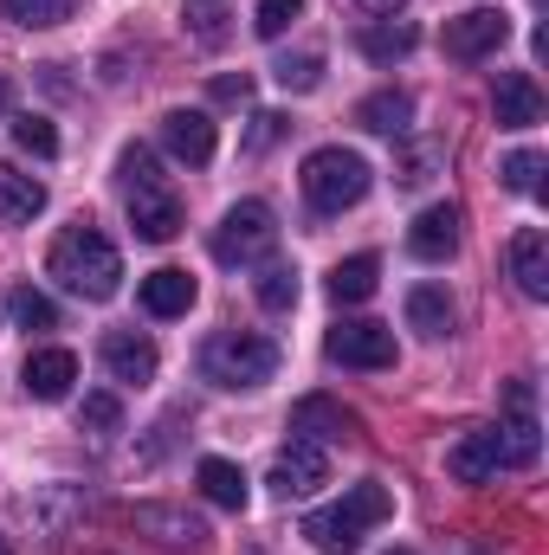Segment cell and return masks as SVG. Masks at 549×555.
<instances>
[{"mask_svg": "<svg viewBox=\"0 0 549 555\" xmlns=\"http://www.w3.org/2000/svg\"><path fill=\"white\" fill-rule=\"evenodd\" d=\"M46 272L59 278L72 297L104 304V297H117V284H124V259H117V246H111L91 220H78V227H65V233L52 240Z\"/></svg>", "mask_w": 549, "mask_h": 555, "instance_id": "6da1fadb", "label": "cell"}, {"mask_svg": "<svg viewBox=\"0 0 549 555\" xmlns=\"http://www.w3.org/2000/svg\"><path fill=\"white\" fill-rule=\"evenodd\" d=\"M117 181H124V207H130L137 240L168 246V240L181 233V201H175V188H168L162 162H155L149 149H124V155H117Z\"/></svg>", "mask_w": 549, "mask_h": 555, "instance_id": "7a4b0ae2", "label": "cell"}, {"mask_svg": "<svg viewBox=\"0 0 549 555\" xmlns=\"http://www.w3.org/2000/svg\"><path fill=\"white\" fill-rule=\"evenodd\" d=\"M388 511H395V498H388V485H349V498L343 504H323V511H310L304 517V543L323 555H349L362 550V537L375 530V524H388Z\"/></svg>", "mask_w": 549, "mask_h": 555, "instance_id": "3957f363", "label": "cell"}, {"mask_svg": "<svg viewBox=\"0 0 549 555\" xmlns=\"http://www.w3.org/2000/svg\"><path fill=\"white\" fill-rule=\"evenodd\" d=\"M201 375L227 395H253L278 375V343L259 330H220L201 343Z\"/></svg>", "mask_w": 549, "mask_h": 555, "instance_id": "277c9868", "label": "cell"}, {"mask_svg": "<svg viewBox=\"0 0 549 555\" xmlns=\"http://www.w3.org/2000/svg\"><path fill=\"white\" fill-rule=\"evenodd\" d=\"M304 201L317 207V214H343V207H356L362 194H369V181H375V168L356 155V149H317V155H304Z\"/></svg>", "mask_w": 549, "mask_h": 555, "instance_id": "5b68a950", "label": "cell"}, {"mask_svg": "<svg viewBox=\"0 0 549 555\" xmlns=\"http://www.w3.org/2000/svg\"><path fill=\"white\" fill-rule=\"evenodd\" d=\"M278 246V214L266 201H240L227 207V220L214 227V259L220 266H259Z\"/></svg>", "mask_w": 549, "mask_h": 555, "instance_id": "8992f818", "label": "cell"}, {"mask_svg": "<svg viewBox=\"0 0 549 555\" xmlns=\"http://www.w3.org/2000/svg\"><path fill=\"white\" fill-rule=\"evenodd\" d=\"M498 439H505V465H518V472H531V465L544 459V426H537V388H531V382H511V388H505Z\"/></svg>", "mask_w": 549, "mask_h": 555, "instance_id": "52a82bcc", "label": "cell"}, {"mask_svg": "<svg viewBox=\"0 0 549 555\" xmlns=\"http://www.w3.org/2000/svg\"><path fill=\"white\" fill-rule=\"evenodd\" d=\"M323 349H330V362H343V369H395V330L388 323H369V317H356V323H336L330 336H323Z\"/></svg>", "mask_w": 549, "mask_h": 555, "instance_id": "ba28073f", "label": "cell"}, {"mask_svg": "<svg viewBox=\"0 0 549 555\" xmlns=\"http://www.w3.org/2000/svg\"><path fill=\"white\" fill-rule=\"evenodd\" d=\"M498 465H505L498 426H472V433H459V439L446 446V478H452V485H491Z\"/></svg>", "mask_w": 549, "mask_h": 555, "instance_id": "9c48e42d", "label": "cell"}, {"mask_svg": "<svg viewBox=\"0 0 549 555\" xmlns=\"http://www.w3.org/2000/svg\"><path fill=\"white\" fill-rule=\"evenodd\" d=\"M266 485H272V498H284V504H291V498H310L317 485H330V459H323V446L291 439V446L272 459V478H266Z\"/></svg>", "mask_w": 549, "mask_h": 555, "instance_id": "30bf717a", "label": "cell"}, {"mask_svg": "<svg viewBox=\"0 0 549 555\" xmlns=\"http://www.w3.org/2000/svg\"><path fill=\"white\" fill-rule=\"evenodd\" d=\"M505 39H511V13H498V7H465L459 20H446V52L452 59H485Z\"/></svg>", "mask_w": 549, "mask_h": 555, "instance_id": "8fae6325", "label": "cell"}, {"mask_svg": "<svg viewBox=\"0 0 549 555\" xmlns=\"http://www.w3.org/2000/svg\"><path fill=\"white\" fill-rule=\"evenodd\" d=\"M349 433H356V414H349L343 401H330V395H304V401L291 408V439L336 446V439H349Z\"/></svg>", "mask_w": 549, "mask_h": 555, "instance_id": "7c38bea8", "label": "cell"}, {"mask_svg": "<svg viewBox=\"0 0 549 555\" xmlns=\"http://www.w3.org/2000/svg\"><path fill=\"white\" fill-rule=\"evenodd\" d=\"M491 111H498V130H531V124H544V91H537V78H531V72H498Z\"/></svg>", "mask_w": 549, "mask_h": 555, "instance_id": "4fadbf2b", "label": "cell"}, {"mask_svg": "<svg viewBox=\"0 0 549 555\" xmlns=\"http://www.w3.org/2000/svg\"><path fill=\"white\" fill-rule=\"evenodd\" d=\"M162 142H168V155H175V162L207 168L220 137H214V117H207V111H168V117H162Z\"/></svg>", "mask_w": 549, "mask_h": 555, "instance_id": "5bb4252c", "label": "cell"}, {"mask_svg": "<svg viewBox=\"0 0 549 555\" xmlns=\"http://www.w3.org/2000/svg\"><path fill=\"white\" fill-rule=\"evenodd\" d=\"M408 253L420 266H439V259H452L459 253V207L452 201H439V207H426L420 220L408 227Z\"/></svg>", "mask_w": 549, "mask_h": 555, "instance_id": "9a60e30c", "label": "cell"}, {"mask_svg": "<svg viewBox=\"0 0 549 555\" xmlns=\"http://www.w3.org/2000/svg\"><path fill=\"white\" fill-rule=\"evenodd\" d=\"M98 356H104L111 382H124V388H142V382H155V343H149V336H137V330H111Z\"/></svg>", "mask_w": 549, "mask_h": 555, "instance_id": "2e32d148", "label": "cell"}, {"mask_svg": "<svg viewBox=\"0 0 549 555\" xmlns=\"http://www.w3.org/2000/svg\"><path fill=\"white\" fill-rule=\"evenodd\" d=\"M20 382H26L33 401H65L72 382H78V356L72 349H33L26 369H20Z\"/></svg>", "mask_w": 549, "mask_h": 555, "instance_id": "e0dca14e", "label": "cell"}, {"mask_svg": "<svg viewBox=\"0 0 549 555\" xmlns=\"http://www.w3.org/2000/svg\"><path fill=\"white\" fill-rule=\"evenodd\" d=\"M511 278H518V291L524 297H549V233L544 227H518L511 233Z\"/></svg>", "mask_w": 549, "mask_h": 555, "instance_id": "ac0fdd59", "label": "cell"}, {"mask_svg": "<svg viewBox=\"0 0 549 555\" xmlns=\"http://www.w3.org/2000/svg\"><path fill=\"white\" fill-rule=\"evenodd\" d=\"M130 524H137L142 537H155V543H175V550L207 543V524H201L194 511H175V504H137V511H130Z\"/></svg>", "mask_w": 549, "mask_h": 555, "instance_id": "d6986e66", "label": "cell"}, {"mask_svg": "<svg viewBox=\"0 0 549 555\" xmlns=\"http://www.w3.org/2000/svg\"><path fill=\"white\" fill-rule=\"evenodd\" d=\"M188 304H194V278L188 272L162 266V272L142 278V310H149V317H188Z\"/></svg>", "mask_w": 549, "mask_h": 555, "instance_id": "ffe728a7", "label": "cell"}, {"mask_svg": "<svg viewBox=\"0 0 549 555\" xmlns=\"http://www.w3.org/2000/svg\"><path fill=\"white\" fill-rule=\"evenodd\" d=\"M356 124H362V130H375V137H408L413 98H408V91H375V98H362V104H356Z\"/></svg>", "mask_w": 549, "mask_h": 555, "instance_id": "44dd1931", "label": "cell"}, {"mask_svg": "<svg viewBox=\"0 0 549 555\" xmlns=\"http://www.w3.org/2000/svg\"><path fill=\"white\" fill-rule=\"evenodd\" d=\"M408 323L426 343H446V336H452V297H446L439 284H413L408 291Z\"/></svg>", "mask_w": 549, "mask_h": 555, "instance_id": "7402d4cb", "label": "cell"}, {"mask_svg": "<svg viewBox=\"0 0 549 555\" xmlns=\"http://www.w3.org/2000/svg\"><path fill=\"white\" fill-rule=\"evenodd\" d=\"M39 214H46V188L33 175H20V168H0V220L7 227H26Z\"/></svg>", "mask_w": 549, "mask_h": 555, "instance_id": "603a6c76", "label": "cell"}, {"mask_svg": "<svg viewBox=\"0 0 549 555\" xmlns=\"http://www.w3.org/2000/svg\"><path fill=\"white\" fill-rule=\"evenodd\" d=\"M194 478H201L207 504H220V511H246V472H240L233 459H201Z\"/></svg>", "mask_w": 549, "mask_h": 555, "instance_id": "cb8c5ba5", "label": "cell"}, {"mask_svg": "<svg viewBox=\"0 0 549 555\" xmlns=\"http://www.w3.org/2000/svg\"><path fill=\"white\" fill-rule=\"evenodd\" d=\"M375 278H382V259L375 253H356V259H343L330 272V297L336 304H362V297H375Z\"/></svg>", "mask_w": 549, "mask_h": 555, "instance_id": "d4e9b609", "label": "cell"}, {"mask_svg": "<svg viewBox=\"0 0 549 555\" xmlns=\"http://www.w3.org/2000/svg\"><path fill=\"white\" fill-rule=\"evenodd\" d=\"M356 46H362L375 65H388V59H408V52H413V26H408V20H369V26L356 33Z\"/></svg>", "mask_w": 549, "mask_h": 555, "instance_id": "484cf974", "label": "cell"}, {"mask_svg": "<svg viewBox=\"0 0 549 555\" xmlns=\"http://www.w3.org/2000/svg\"><path fill=\"white\" fill-rule=\"evenodd\" d=\"M78 13V0H0V20L26 26V33H46V26H65Z\"/></svg>", "mask_w": 549, "mask_h": 555, "instance_id": "4316f807", "label": "cell"}, {"mask_svg": "<svg viewBox=\"0 0 549 555\" xmlns=\"http://www.w3.org/2000/svg\"><path fill=\"white\" fill-rule=\"evenodd\" d=\"M544 168H549L544 149H511L498 175H505V188H511V194H544Z\"/></svg>", "mask_w": 549, "mask_h": 555, "instance_id": "83f0119b", "label": "cell"}, {"mask_svg": "<svg viewBox=\"0 0 549 555\" xmlns=\"http://www.w3.org/2000/svg\"><path fill=\"white\" fill-rule=\"evenodd\" d=\"M253 297L266 304V310H291L297 304V266H259V278H253Z\"/></svg>", "mask_w": 549, "mask_h": 555, "instance_id": "f1b7e54d", "label": "cell"}, {"mask_svg": "<svg viewBox=\"0 0 549 555\" xmlns=\"http://www.w3.org/2000/svg\"><path fill=\"white\" fill-rule=\"evenodd\" d=\"M278 91H291V98H304V91H317L323 85V59L317 52H297V59H278L272 65Z\"/></svg>", "mask_w": 549, "mask_h": 555, "instance_id": "f546056e", "label": "cell"}, {"mask_svg": "<svg viewBox=\"0 0 549 555\" xmlns=\"http://www.w3.org/2000/svg\"><path fill=\"white\" fill-rule=\"evenodd\" d=\"M13 317H20V330H59L52 297H39L33 284H26V291H13Z\"/></svg>", "mask_w": 549, "mask_h": 555, "instance_id": "4dcf8cb0", "label": "cell"}, {"mask_svg": "<svg viewBox=\"0 0 549 555\" xmlns=\"http://www.w3.org/2000/svg\"><path fill=\"white\" fill-rule=\"evenodd\" d=\"M13 142H20L26 155H59V130H52L46 117H13Z\"/></svg>", "mask_w": 549, "mask_h": 555, "instance_id": "1f68e13d", "label": "cell"}, {"mask_svg": "<svg viewBox=\"0 0 549 555\" xmlns=\"http://www.w3.org/2000/svg\"><path fill=\"white\" fill-rule=\"evenodd\" d=\"M291 20H304V0H259V13H253V26H259V39H278Z\"/></svg>", "mask_w": 549, "mask_h": 555, "instance_id": "d6a6232c", "label": "cell"}, {"mask_svg": "<svg viewBox=\"0 0 549 555\" xmlns=\"http://www.w3.org/2000/svg\"><path fill=\"white\" fill-rule=\"evenodd\" d=\"M278 137H284V117H278V111H259V117H253V130H246V155H266Z\"/></svg>", "mask_w": 549, "mask_h": 555, "instance_id": "836d02e7", "label": "cell"}, {"mask_svg": "<svg viewBox=\"0 0 549 555\" xmlns=\"http://www.w3.org/2000/svg\"><path fill=\"white\" fill-rule=\"evenodd\" d=\"M85 426H98V433H117V426H124L117 395H91V401H85Z\"/></svg>", "mask_w": 549, "mask_h": 555, "instance_id": "e575fe53", "label": "cell"}, {"mask_svg": "<svg viewBox=\"0 0 549 555\" xmlns=\"http://www.w3.org/2000/svg\"><path fill=\"white\" fill-rule=\"evenodd\" d=\"M214 98H227V104H246V98H253V78H246V72H240V78H220V85H214Z\"/></svg>", "mask_w": 549, "mask_h": 555, "instance_id": "d590c367", "label": "cell"}, {"mask_svg": "<svg viewBox=\"0 0 549 555\" xmlns=\"http://www.w3.org/2000/svg\"><path fill=\"white\" fill-rule=\"evenodd\" d=\"M349 7H356L362 20H395V13H401V0H349Z\"/></svg>", "mask_w": 549, "mask_h": 555, "instance_id": "8d00e7d4", "label": "cell"}, {"mask_svg": "<svg viewBox=\"0 0 549 555\" xmlns=\"http://www.w3.org/2000/svg\"><path fill=\"white\" fill-rule=\"evenodd\" d=\"M7 104H13V85H7V78H0V117H7Z\"/></svg>", "mask_w": 549, "mask_h": 555, "instance_id": "74e56055", "label": "cell"}, {"mask_svg": "<svg viewBox=\"0 0 549 555\" xmlns=\"http://www.w3.org/2000/svg\"><path fill=\"white\" fill-rule=\"evenodd\" d=\"M0 555H13V550H7V537H0Z\"/></svg>", "mask_w": 549, "mask_h": 555, "instance_id": "f35d334b", "label": "cell"}, {"mask_svg": "<svg viewBox=\"0 0 549 555\" xmlns=\"http://www.w3.org/2000/svg\"><path fill=\"white\" fill-rule=\"evenodd\" d=\"M395 555H408V550H395Z\"/></svg>", "mask_w": 549, "mask_h": 555, "instance_id": "ab89813d", "label": "cell"}]
</instances>
